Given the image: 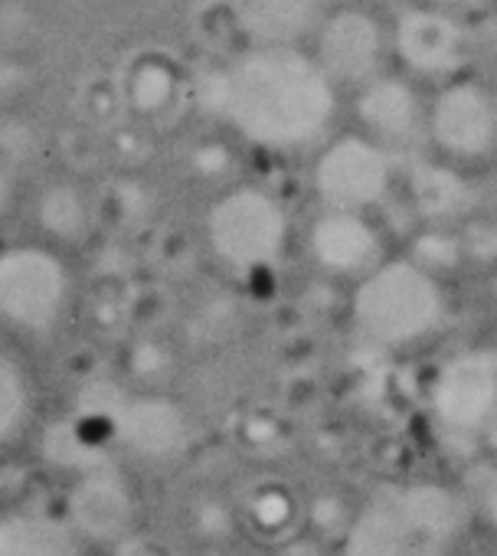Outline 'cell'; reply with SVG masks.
<instances>
[{"label": "cell", "mask_w": 497, "mask_h": 556, "mask_svg": "<svg viewBox=\"0 0 497 556\" xmlns=\"http://www.w3.org/2000/svg\"><path fill=\"white\" fill-rule=\"evenodd\" d=\"M206 105L245 141L292 151L318 141L337 112L334 83L295 47H256L206 89Z\"/></svg>", "instance_id": "6da1fadb"}, {"label": "cell", "mask_w": 497, "mask_h": 556, "mask_svg": "<svg viewBox=\"0 0 497 556\" xmlns=\"http://www.w3.org/2000/svg\"><path fill=\"white\" fill-rule=\"evenodd\" d=\"M464 533V501L435 481L380 488L341 536V556H451Z\"/></svg>", "instance_id": "7a4b0ae2"}, {"label": "cell", "mask_w": 497, "mask_h": 556, "mask_svg": "<svg viewBox=\"0 0 497 556\" xmlns=\"http://www.w3.org/2000/svg\"><path fill=\"white\" fill-rule=\"evenodd\" d=\"M448 315V295L435 271L412 255H386L357 278L351 295L354 331L377 348L403 351L429 341Z\"/></svg>", "instance_id": "3957f363"}, {"label": "cell", "mask_w": 497, "mask_h": 556, "mask_svg": "<svg viewBox=\"0 0 497 556\" xmlns=\"http://www.w3.org/2000/svg\"><path fill=\"white\" fill-rule=\"evenodd\" d=\"M292 219L282 200L263 187H232L206 213V242L232 271H259L282 258Z\"/></svg>", "instance_id": "277c9868"}, {"label": "cell", "mask_w": 497, "mask_h": 556, "mask_svg": "<svg viewBox=\"0 0 497 556\" xmlns=\"http://www.w3.org/2000/svg\"><path fill=\"white\" fill-rule=\"evenodd\" d=\"M69 292V268L50 245L27 242L0 249V321L43 334L60 325Z\"/></svg>", "instance_id": "5b68a950"}, {"label": "cell", "mask_w": 497, "mask_h": 556, "mask_svg": "<svg viewBox=\"0 0 497 556\" xmlns=\"http://www.w3.org/2000/svg\"><path fill=\"white\" fill-rule=\"evenodd\" d=\"M315 193L324 210L364 213L383 206L396 184L393 154L367 135L334 138L315 161Z\"/></svg>", "instance_id": "8992f818"}, {"label": "cell", "mask_w": 497, "mask_h": 556, "mask_svg": "<svg viewBox=\"0 0 497 556\" xmlns=\"http://www.w3.org/2000/svg\"><path fill=\"white\" fill-rule=\"evenodd\" d=\"M429 409L448 435L484 439L497 419V354L464 348L445 357L429 387Z\"/></svg>", "instance_id": "52a82bcc"}, {"label": "cell", "mask_w": 497, "mask_h": 556, "mask_svg": "<svg viewBox=\"0 0 497 556\" xmlns=\"http://www.w3.org/2000/svg\"><path fill=\"white\" fill-rule=\"evenodd\" d=\"M425 128L435 148L451 161L487 157L497 148V99L484 86L458 79L435 96Z\"/></svg>", "instance_id": "ba28073f"}, {"label": "cell", "mask_w": 497, "mask_h": 556, "mask_svg": "<svg viewBox=\"0 0 497 556\" xmlns=\"http://www.w3.org/2000/svg\"><path fill=\"white\" fill-rule=\"evenodd\" d=\"M63 514L86 543H125L138 520V501L118 471L92 465L76 475Z\"/></svg>", "instance_id": "9c48e42d"}, {"label": "cell", "mask_w": 497, "mask_h": 556, "mask_svg": "<svg viewBox=\"0 0 497 556\" xmlns=\"http://www.w3.org/2000/svg\"><path fill=\"white\" fill-rule=\"evenodd\" d=\"M308 249L321 271L354 278V282L386 258L383 232L364 213L321 210V216L308 229Z\"/></svg>", "instance_id": "30bf717a"}, {"label": "cell", "mask_w": 497, "mask_h": 556, "mask_svg": "<svg viewBox=\"0 0 497 556\" xmlns=\"http://www.w3.org/2000/svg\"><path fill=\"white\" fill-rule=\"evenodd\" d=\"M315 60L331 83H373L383 60V30L367 11L344 8L324 21Z\"/></svg>", "instance_id": "8fae6325"}, {"label": "cell", "mask_w": 497, "mask_h": 556, "mask_svg": "<svg viewBox=\"0 0 497 556\" xmlns=\"http://www.w3.org/2000/svg\"><path fill=\"white\" fill-rule=\"evenodd\" d=\"M112 435L141 458H174L187 448L190 419L164 396H122L112 413Z\"/></svg>", "instance_id": "7c38bea8"}, {"label": "cell", "mask_w": 497, "mask_h": 556, "mask_svg": "<svg viewBox=\"0 0 497 556\" xmlns=\"http://www.w3.org/2000/svg\"><path fill=\"white\" fill-rule=\"evenodd\" d=\"M399 60L419 76H445L458 70L464 37L451 17L432 8H412L396 21L393 34Z\"/></svg>", "instance_id": "4fadbf2b"}, {"label": "cell", "mask_w": 497, "mask_h": 556, "mask_svg": "<svg viewBox=\"0 0 497 556\" xmlns=\"http://www.w3.org/2000/svg\"><path fill=\"white\" fill-rule=\"evenodd\" d=\"M89 543L66 514L17 507L0 514V556H86Z\"/></svg>", "instance_id": "5bb4252c"}, {"label": "cell", "mask_w": 497, "mask_h": 556, "mask_svg": "<svg viewBox=\"0 0 497 556\" xmlns=\"http://www.w3.org/2000/svg\"><path fill=\"white\" fill-rule=\"evenodd\" d=\"M357 115L367 128V138H373L386 151L396 144H409L419 135V128L425 125L419 99H416L412 86H406L403 79L367 83L357 99Z\"/></svg>", "instance_id": "9a60e30c"}, {"label": "cell", "mask_w": 497, "mask_h": 556, "mask_svg": "<svg viewBox=\"0 0 497 556\" xmlns=\"http://www.w3.org/2000/svg\"><path fill=\"white\" fill-rule=\"evenodd\" d=\"M321 14V0H242L239 24L259 47H292Z\"/></svg>", "instance_id": "2e32d148"}, {"label": "cell", "mask_w": 497, "mask_h": 556, "mask_svg": "<svg viewBox=\"0 0 497 556\" xmlns=\"http://www.w3.org/2000/svg\"><path fill=\"white\" fill-rule=\"evenodd\" d=\"M37 223L47 236L60 242H79L92 226V206L76 184H50L37 197Z\"/></svg>", "instance_id": "e0dca14e"}, {"label": "cell", "mask_w": 497, "mask_h": 556, "mask_svg": "<svg viewBox=\"0 0 497 556\" xmlns=\"http://www.w3.org/2000/svg\"><path fill=\"white\" fill-rule=\"evenodd\" d=\"M34 416V383L24 364L0 351V445L14 442Z\"/></svg>", "instance_id": "ac0fdd59"}, {"label": "cell", "mask_w": 497, "mask_h": 556, "mask_svg": "<svg viewBox=\"0 0 497 556\" xmlns=\"http://www.w3.org/2000/svg\"><path fill=\"white\" fill-rule=\"evenodd\" d=\"M412 203L429 219H445L464 206V184L445 164H419L409 177Z\"/></svg>", "instance_id": "d6986e66"}, {"label": "cell", "mask_w": 497, "mask_h": 556, "mask_svg": "<svg viewBox=\"0 0 497 556\" xmlns=\"http://www.w3.org/2000/svg\"><path fill=\"white\" fill-rule=\"evenodd\" d=\"M177 96V79L164 63H138L128 76L125 99L141 115H161Z\"/></svg>", "instance_id": "ffe728a7"}, {"label": "cell", "mask_w": 497, "mask_h": 556, "mask_svg": "<svg viewBox=\"0 0 497 556\" xmlns=\"http://www.w3.org/2000/svg\"><path fill=\"white\" fill-rule=\"evenodd\" d=\"M24 83V70L8 63V60H0V96H8V92H17Z\"/></svg>", "instance_id": "44dd1931"}, {"label": "cell", "mask_w": 497, "mask_h": 556, "mask_svg": "<svg viewBox=\"0 0 497 556\" xmlns=\"http://www.w3.org/2000/svg\"><path fill=\"white\" fill-rule=\"evenodd\" d=\"M484 448H487V455H490V462H494V468H497V419L490 422V429H487V435H484Z\"/></svg>", "instance_id": "7402d4cb"}, {"label": "cell", "mask_w": 497, "mask_h": 556, "mask_svg": "<svg viewBox=\"0 0 497 556\" xmlns=\"http://www.w3.org/2000/svg\"><path fill=\"white\" fill-rule=\"evenodd\" d=\"M8 197H11V177H8L4 164H0V206L8 203Z\"/></svg>", "instance_id": "603a6c76"}, {"label": "cell", "mask_w": 497, "mask_h": 556, "mask_svg": "<svg viewBox=\"0 0 497 556\" xmlns=\"http://www.w3.org/2000/svg\"><path fill=\"white\" fill-rule=\"evenodd\" d=\"M445 4H455V8H468V4H477V0H445Z\"/></svg>", "instance_id": "cb8c5ba5"}]
</instances>
